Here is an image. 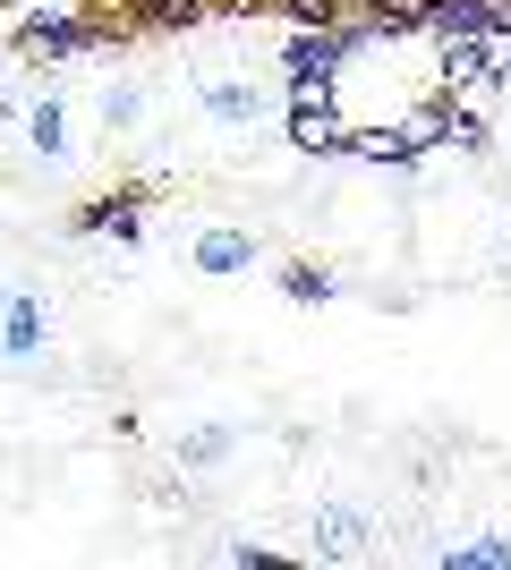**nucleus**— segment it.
I'll use <instances>...</instances> for the list:
<instances>
[{"label": "nucleus", "instance_id": "nucleus-14", "mask_svg": "<svg viewBox=\"0 0 511 570\" xmlns=\"http://www.w3.org/2000/svg\"><path fill=\"white\" fill-rule=\"evenodd\" d=\"M282 289H291L298 307H316V298H341V282H333V273H307V264H298V273H282Z\"/></svg>", "mask_w": 511, "mask_h": 570}, {"label": "nucleus", "instance_id": "nucleus-4", "mask_svg": "<svg viewBox=\"0 0 511 570\" xmlns=\"http://www.w3.org/2000/svg\"><path fill=\"white\" fill-rule=\"evenodd\" d=\"M26 145H35L43 163H69V102H60V95L26 102Z\"/></svg>", "mask_w": 511, "mask_h": 570}, {"label": "nucleus", "instance_id": "nucleus-12", "mask_svg": "<svg viewBox=\"0 0 511 570\" xmlns=\"http://www.w3.org/2000/svg\"><path fill=\"white\" fill-rule=\"evenodd\" d=\"M77 230H102V238H137V230H146V214H137V205H86V214H77Z\"/></svg>", "mask_w": 511, "mask_h": 570}, {"label": "nucleus", "instance_id": "nucleus-8", "mask_svg": "<svg viewBox=\"0 0 511 570\" xmlns=\"http://www.w3.org/2000/svg\"><path fill=\"white\" fill-rule=\"evenodd\" d=\"M443 69H452V77H503V51H494L487 35H452Z\"/></svg>", "mask_w": 511, "mask_h": 570}, {"label": "nucleus", "instance_id": "nucleus-7", "mask_svg": "<svg viewBox=\"0 0 511 570\" xmlns=\"http://www.w3.org/2000/svg\"><path fill=\"white\" fill-rule=\"evenodd\" d=\"M26 43H43V51H86V43H95V26H77V18H51V9H35V18H26Z\"/></svg>", "mask_w": 511, "mask_h": 570}, {"label": "nucleus", "instance_id": "nucleus-2", "mask_svg": "<svg viewBox=\"0 0 511 570\" xmlns=\"http://www.w3.org/2000/svg\"><path fill=\"white\" fill-rule=\"evenodd\" d=\"M307 537H316V562H350V553L375 546V520H366V511H341V502H324L316 520H307Z\"/></svg>", "mask_w": 511, "mask_h": 570}, {"label": "nucleus", "instance_id": "nucleus-11", "mask_svg": "<svg viewBox=\"0 0 511 570\" xmlns=\"http://www.w3.org/2000/svg\"><path fill=\"white\" fill-rule=\"evenodd\" d=\"M230 443H239V426H196V434H179V469H214Z\"/></svg>", "mask_w": 511, "mask_h": 570}, {"label": "nucleus", "instance_id": "nucleus-9", "mask_svg": "<svg viewBox=\"0 0 511 570\" xmlns=\"http://www.w3.org/2000/svg\"><path fill=\"white\" fill-rule=\"evenodd\" d=\"M196 102H205L222 128H247V119L265 111V102H256V86H196Z\"/></svg>", "mask_w": 511, "mask_h": 570}, {"label": "nucleus", "instance_id": "nucleus-15", "mask_svg": "<svg viewBox=\"0 0 511 570\" xmlns=\"http://www.w3.org/2000/svg\"><path fill=\"white\" fill-rule=\"evenodd\" d=\"M0 119H26V102H18V95H9V86H0Z\"/></svg>", "mask_w": 511, "mask_h": 570}, {"label": "nucleus", "instance_id": "nucleus-3", "mask_svg": "<svg viewBox=\"0 0 511 570\" xmlns=\"http://www.w3.org/2000/svg\"><path fill=\"white\" fill-rule=\"evenodd\" d=\"M43 341H51V324H43V298H35V289H9V298H0V357L18 366V357H35Z\"/></svg>", "mask_w": 511, "mask_h": 570}, {"label": "nucleus", "instance_id": "nucleus-1", "mask_svg": "<svg viewBox=\"0 0 511 570\" xmlns=\"http://www.w3.org/2000/svg\"><path fill=\"white\" fill-rule=\"evenodd\" d=\"M341 51H350V35H291L282 69H291L298 95H316V86H333V77H341Z\"/></svg>", "mask_w": 511, "mask_h": 570}, {"label": "nucleus", "instance_id": "nucleus-6", "mask_svg": "<svg viewBox=\"0 0 511 570\" xmlns=\"http://www.w3.org/2000/svg\"><path fill=\"white\" fill-rule=\"evenodd\" d=\"M188 256H196V273H247V264H256V238H239V230H205Z\"/></svg>", "mask_w": 511, "mask_h": 570}, {"label": "nucleus", "instance_id": "nucleus-5", "mask_svg": "<svg viewBox=\"0 0 511 570\" xmlns=\"http://www.w3.org/2000/svg\"><path fill=\"white\" fill-rule=\"evenodd\" d=\"M291 137L298 145H324V154H341V145H350V137H341V111H333V95H298V111H291Z\"/></svg>", "mask_w": 511, "mask_h": 570}, {"label": "nucleus", "instance_id": "nucleus-10", "mask_svg": "<svg viewBox=\"0 0 511 570\" xmlns=\"http://www.w3.org/2000/svg\"><path fill=\"white\" fill-rule=\"evenodd\" d=\"M443 570H511V537H469V546H443Z\"/></svg>", "mask_w": 511, "mask_h": 570}, {"label": "nucleus", "instance_id": "nucleus-13", "mask_svg": "<svg viewBox=\"0 0 511 570\" xmlns=\"http://www.w3.org/2000/svg\"><path fill=\"white\" fill-rule=\"evenodd\" d=\"M146 119V95L137 86H102V128H137Z\"/></svg>", "mask_w": 511, "mask_h": 570}]
</instances>
